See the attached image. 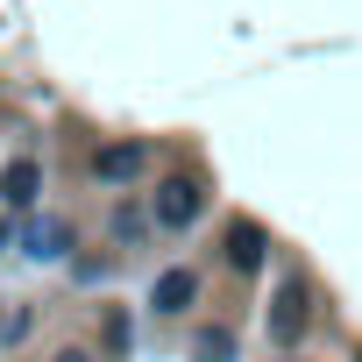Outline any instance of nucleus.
Segmentation results:
<instances>
[{"instance_id": "obj_4", "label": "nucleus", "mask_w": 362, "mask_h": 362, "mask_svg": "<svg viewBox=\"0 0 362 362\" xmlns=\"http://www.w3.org/2000/svg\"><path fill=\"white\" fill-rule=\"evenodd\" d=\"M36 185H43V170H36L29 156H15L8 170H0V199H8V206H29V199H36Z\"/></svg>"}, {"instance_id": "obj_8", "label": "nucleus", "mask_w": 362, "mask_h": 362, "mask_svg": "<svg viewBox=\"0 0 362 362\" xmlns=\"http://www.w3.org/2000/svg\"><path fill=\"white\" fill-rule=\"evenodd\" d=\"M199 355H214V362H228V355H235V334H228V327H214V334L199 341Z\"/></svg>"}, {"instance_id": "obj_5", "label": "nucleus", "mask_w": 362, "mask_h": 362, "mask_svg": "<svg viewBox=\"0 0 362 362\" xmlns=\"http://www.w3.org/2000/svg\"><path fill=\"white\" fill-rule=\"evenodd\" d=\"M263 249H270V242H263V228H256V221H235V228H228V263H235V270H256V263H263Z\"/></svg>"}, {"instance_id": "obj_1", "label": "nucleus", "mask_w": 362, "mask_h": 362, "mask_svg": "<svg viewBox=\"0 0 362 362\" xmlns=\"http://www.w3.org/2000/svg\"><path fill=\"white\" fill-rule=\"evenodd\" d=\"M93 170H100V185H128V177L149 170V142H107L93 156Z\"/></svg>"}, {"instance_id": "obj_6", "label": "nucleus", "mask_w": 362, "mask_h": 362, "mask_svg": "<svg viewBox=\"0 0 362 362\" xmlns=\"http://www.w3.org/2000/svg\"><path fill=\"white\" fill-rule=\"evenodd\" d=\"M192 291H199V277H192V270H163V277H156V313H185V305H192Z\"/></svg>"}, {"instance_id": "obj_9", "label": "nucleus", "mask_w": 362, "mask_h": 362, "mask_svg": "<svg viewBox=\"0 0 362 362\" xmlns=\"http://www.w3.org/2000/svg\"><path fill=\"white\" fill-rule=\"evenodd\" d=\"M57 362H93V355H78V348H71V355H57Z\"/></svg>"}, {"instance_id": "obj_7", "label": "nucleus", "mask_w": 362, "mask_h": 362, "mask_svg": "<svg viewBox=\"0 0 362 362\" xmlns=\"http://www.w3.org/2000/svg\"><path fill=\"white\" fill-rule=\"evenodd\" d=\"M29 249H36V256H57V249H64V228H57V221H50V228H36V235H29Z\"/></svg>"}, {"instance_id": "obj_3", "label": "nucleus", "mask_w": 362, "mask_h": 362, "mask_svg": "<svg viewBox=\"0 0 362 362\" xmlns=\"http://www.w3.org/2000/svg\"><path fill=\"white\" fill-rule=\"evenodd\" d=\"M192 221H199V185L192 177H170L156 192V228H192Z\"/></svg>"}, {"instance_id": "obj_2", "label": "nucleus", "mask_w": 362, "mask_h": 362, "mask_svg": "<svg viewBox=\"0 0 362 362\" xmlns=\"http://www.w3.org/2000/svg\"><path fill=\"white\" fill-rule=\"evenodd\" d=\"M305 320H313V313H305V284H298V277H291V284H277V305H270V341H284V348H291V341L305 334Z\"/></svg>"}]
</instances>
